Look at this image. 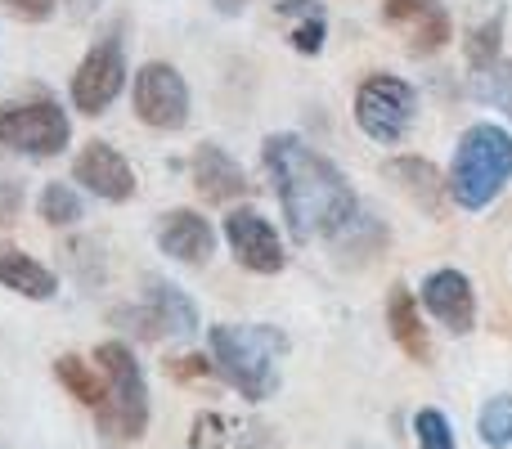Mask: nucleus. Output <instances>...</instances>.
Masks as SVG:
<instances>
[{"label": "nucleus", "instance_id": "obj_1", "mask_svg": "<svg viewBox=\"0 0 512 449\" xmlns=\"http://www.w3.org/2000/svg\"><path fill=\"white\" fill-rule=\"evenodd\" d=\"M261 162L297 243L337 238L360 216V203H355V189L346 185V176L297 135H270L261 144Z\"/></svg>", "mask_w": 512, "mask_h": 449}, {"label": "nucleus", "instance_id": "obj_2", "mask_svg": "<svg viewBox=\"0 0 512 449\" xmlns=\"http://www.w3.org/2000/svg\"><path fill=\"white\" fill-rule=\"evenodd\" d=\"M212 369L239 391L243 400H265L279 387V355L288 337L270 324H216L207 333Z\"/></svg>", "mask_w": 512, "mask_h": 449}, {"label": "nucleus", "instance_id": "obj_3", "mask_svg": "<svg viewBox=\"0 0 512 449\" xmlns=\"http://www.w3.org/2000/svg\"><path fill=\"white\" fill-rule=\"evenodd\" d=\"M512 180V135L499 122H477L459 135L450 162V198L463 212H486Z\"/></svg>", "mask_w": 512, "mask_h": 449}, {"label": "nucleus", "instance_id": "obj_4", "mask_svg": "<svg viewBox=\"0 0 512 449\" xmlns=\"http://www.w3.org/2000/svg\"><path fill=\"white\" fill-rule=\"evenodd\" d=\"M95 364L104 373V405L95 409L99 436L108 445H131L149 432V382L135 360V351L126 342H104L95 346Z\"/></svg>", "mask_w": 512, "mask_h": 449}, {"label": "nucleus", "instance_id": "obj_5", "mask_svg": "<svg viewBox=\"0 0 512 449\" xmlns=\"http://www.w3.org/2000/svg\"><path fill=\"white\" fill-rule=\"evenodd\" d=\"M72 144V122L54 99H27V104L0 108V149L23 158H59Z\"/></svg>", "mask_w": 512, "mask_h": 449}, {"label": "nucleus", "instance_id": "obj_6", "mask_svg": "<svg viewBox=\"0 0 512 449\" xmlns=\"http://www.w3.org/2000/svg\"><path fill=\"white\" fill-rule=\"evenodd\" d=\"M414 113H418V95L400 77L373 72L355 90V122L373 144H400L405 131L414 126Z\"/></svg>", "mask_w": 512, "mask_h": 449}, {"label": "nucleus", "instance_id": "obj_7", "mask_svg": "<svg viewBox=\"0 0 512 449\" xmlns=\"http://www.w3.org/2000/svg\"><path fill=\"white\" fill-rule=\"evenodd\" d=\"M122 86H126V45L117 32H108L104 41L90 45L86 59L72 72V108L81 117H99L113 108Z\"/></svg>", "mask_w": 512, "mask_h": 449}, {"label": "nucleus", "instance_id": "obj_8", "mask_svg": "<svg viewBox=\"0 0 512 449\" xmlns=\"http://www.w3.org/2000/svg\"><path fill=\"white\" fill-rule=\"evenodd\" d=\"M135 117L153 131H180L189 122V86L171 63H144L135 72V90H131Z\"/></svg>", "mask_w": 512, "mask_h": 449}, {"label": "nucleus", "instance_id": "obj_9", "mask_svg": "<svg viewBox=\"0 0 512 449\" xmlns=\"http://www.w3.org/2000/svg\"><path fill=\"white\" fill-rule=\"evenodd\" d=\"M225 243H230L234 261L252 274H279L283 265H288L279 229L265 221L256 207H234V212L225 216Z\"/></svg>", "mask_w": 512, "mask_h": 449}, {"label": "nucleus", "instance_id": "obj_10", "mask_svg": "<svg viewBox=\"0 0 512 449\" xmlns=\"http://www.w3.org/2000/svg\"><path fill=\"white\" fill-rule=\"evenodd\" d=\"M72 180L104 203H131L135 198V167L108 140H86V149L72 158Z\"/></svg>", "mask_w": 512, "mask_h": 449}, {"label": "nucleus", "instance_id": "obj_11", "mask_svg": "<svg viewBox=\"0 0 512 449\" xmlns=\"http://www.w3.org/2000/svg\"><path fill=\"white\" fill-rule=\"evenodd\" d=\"M382 23L405 36L409 54H436L454 36V23L441 0H382Z\"/></svg>", "mask_w": 512, "mask_h": 449}, {"label": "nucleus", "instance_id": "obj_12", "mask_svg": "<svg viewBox=\"0 0 512 449\" xmlns=\"http://www.w3.org/2000/svg\"><path fill=\"white\" fill-rule=\"evenodd\" d=\"M423 310L445 324L450 333H472L477 328V292H472L463 270H432L423 279Z\"/></svg>", "mask_w": 512, "mask_h": 449}, {"label": "nucleus", "instance_id": "obj_13", "mask_svg": "<svg viewBox=\"0 0 512 449\" xmlns=\"http://www.w3.org/2000/svg\"><path fill=\"white\" fill-rule=\"evenodd\" d=\"M158 247L180 265H207L216 252V229L207 225V216L176 207L158 221Z\"/></svg>", "mask_w": 512, "mask_h": 449}, {"label": "nucleus", "instance_id": "obj_14", "mask_svg": "<svg viewBox=\"0 0 512 449\" xmlns=\"http://www.w3.org/2000/svg\"><path fill=\"white\" fill-rule=\"evenodd\" d=\"M194 189L207 203H234V198L248 194V176H243V167L221 144H198L194 149Z\"/></svg>", "mask_w": 512, "mask_h": 449}, {"label": "nucleus", "instance_id": "obj_15", "mask_svg": "<svg viewBox=\"0 0 512 449\" xmlns=\"http://www.w3.org/2000/svg\"><path fill=\"white\" fill-rule=\"evenodd\" d=\"M144 310L153 315L162 337H194L198 333V306L185 288L167 279H149L144 283Z\"/></svg>", "mask_w": 512, "mask_h": 449}, {"label": "nucleus", "instance_id": "obj_16", "mask_svg": "<svg viewBox=\"0 0 512 449\" xmlns=\"http://www.w3.org/2000/svg\"><path fill=\"white\" fill-rule=\"evenodd\" d=\"M0 288L18 292L27 301H54L59 279H54L50 265H41L36 256L18 252V247H0Z\"/></svg>", "mask_w": 512, "mask_h": 449}, {"label": "nucleus", "instance_id": "obj_17", "mask_svg": "<svg viewBox=\"0 0 512 449\" xmlns=\"http://www.w3.org/2000/svg\"><path fill=\"white\" fill-rule=\"evenodd\" d=\"M387 324H391V337L400 342V351L409 355V360H427V328H423V310H418L414 292L405 288V283H396L387 297Z\"/></svg>", "mask_w": 512, "mask_h": 449}, {"label": "nucleus", "instance_id": "obj_18", "mask_svg": "<svg viewBox=\"0 0 512 449\" xmlns=\"http://www.w3.org/2000/svg\"><path fill=\"white\" fill-rule=\"evenodd\" d=\"M279 18H292V50L297 54H319L328 41V14L319 0H279L274 9Z\"/></svg>", "mask_w": 512, "mask_h": 449}, {"label": "nucleus", "instance_id": "obj_19", "mask_svg": "<svg viewBox=\"0 0 512 449\" xmlns=\"http://www.w3.org/2000/svg\"><path fill=\"white\" fill-rule=\"evenodd\" d=\"M54 378H59V387L86 409H99L104 405V396H108L104 373L90 369L81 355H59V360H54Z\"/></svg>", "mask_w": 512, "mask_h": 449}, {"label": "nucleus", "instance_id": "obj_20", "mask_svg": "<svg viewBox=\"0 0 512 449\" xmlns=\"http://www.w3.org/2000/svg\"><path fill=\"white\" fill-rule=\"evenodd\" d=\"M387 171H391V180H396V185L405 189L418 207L436 212V203H441V176H436L432 162H427V158H396Z\"/></svg>", "mask_w": 512, "mask_h": 449}, {"label": "nucleus", "instance_id": "obj_21", "mask_svg": "<svg viewBox=\"0 0 512 449\" xmlns=\"http://www.w3.org/2000/svg\"><path fill=\"white\" fill-rule=\"evenodd\" d=\"M36 212H41V221L50 229H68V225H77L81 216H86V203H81V194L72 185L50 180V185L36 194Z\"/></svg>", "mask_w": 512, "mask_h": 449}, {"label": "nucleus", "instance_id": "obj_22", "mask_svg": "<svg viewBox=\"0 0 512 449\" xmlns=\"http://www.w3.org/2000/svg\"><path fill=\"white\" fill-rule=\"evenodd\" d=\"M472 95L481 104H495L512 117V63L508 59H495L486 68H472Z\"/></svg>", "mask_w": 512, "mask_h": 449}, {"label": "nucleus", "instance_id": "obj_23", "mask_svg": "<svg viewBox=\"0 0 512 449\" xmlns=\"http://www.w3.org/2000/svg\"><path fill=\"white\" fill-rule=\"evenodd\" d=\"M477 432L490 449H508L512 445V396H495L481 405L477 418Z\"/></svg>", "mask_w": 512, "mask_h": 449}, {"label": "nucleus", "instance_id": "obj_24", "mask_svg": "<svg viewBox=\"0 0 512 449\" xmlns=\"http://www.w3.org/2000/svg\"><path fill=\"white\" fill-rule=\"evenodd\" d=\"M414 441L418 449H454V427L441 409H418L414 414Z\"/></svg>", "mask_w": 512, "mask_h": 449}, {"label": "nucleus", "instance_id": "obj_25", "mask_svg": "<svg viewBox=\"0 0 512 449\" xmlns=\"http://www.w3.org/2000/svg\"><path fill=\"white\" fill-rule=\"evenodd\" d=\"M499 32H504V27H499V18H490V23H481L477 32L468 36V63H472V68H486V63L504 59V54H499Z\"/></svg>", "mask_w": 512, "mask_h": 449}, {"label": "nucleus", "instance_id": "obj_26", "mask_svg": "<svg viewBox=\"0 0 512 449\" xmlns=\"http://www.w3.org/2000/svg\"><path fill=\"white\" fill-rule=\"evenodd\" d=\"M230 432H225V418L221 414H198L194 418V432H189V449H225Z\"/></svg>", "mask_w": 512, "mask_h": 449}, {"label": "nucleus", "instance_id": "obj_27", "mask_svg": "<svg viewBox=\"0 0 512 449\" xmlns=\"http://www.w3.org/2000/svg\"><path fill=\"white\" fill-rule=\"evenodd\" d=\"M0 5L14 18H23V23H45V18L59 9V0H0Z\"/></svg>", "mask_w": 512, "mask_h": 449}, {"label": "nucleus", "instance_id": "obj_28", "mask_svg": "<svg viewBox=\"0 0 512 449\" xmlns=\"http://www.w3.org/2000/svg\"><path fill=\"white\" fill-rule=\"evenodd\" d=\"M167 373L180 378V382L207 378V373H212V360H203V355H176V360H167Z\"/></svg>", "mask_w": 512, "mask_h": 449}, {"label": "nucleus", "instance_id": "obj_29", "mask_svg": "<svg viewBox=\"0 0 512 449\" xmlns=\"http://www.w3.org/2000/svg\"><path fill=\"white\" fill-rule=\"evenodd\" d=\"M23 207V185L14 176H0V225H9Z\"/></svg>", "mask_w": 512, "mask_h": 449}, {"label": "nucleus", "instance_id": "obj_30", "mask_svg": "<svg viewBox=\"0 0 512 449\" xmlns=\"http://www.w3.org/2000/svg\"><path fill=\"white\" fill-rule=\"evenodd\" d=\"M216 9H221V14H243V9H248V0H212Z\"/></svg>", "mask_w": 512, "mask_h": 449}, {"label": "nucleus", "instance_id": "obj_31", "mask_svg": "<svg viewBox=\"0 0 512 449\" xmlns=\"http://www.w3.org/2000/svg\"><path fill=\"white\" fill-rule=\"evenodd\" d=\"M68 9H72V14H95V9H99V0H68Z\"/></svg>", "mask_w": 512, "mask_h": 449}]
</instances>
